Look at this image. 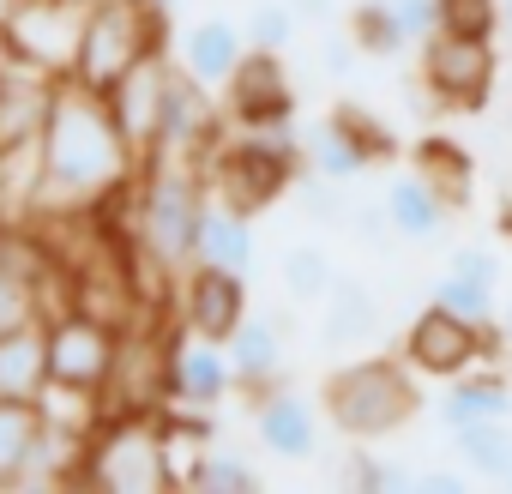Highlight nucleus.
Returning a JSON list of instances; mask_svg holds the SVG:
<instances>
[{
    "label": "nucleus",
    "instance_id": "34",
    "mask_svg": "<svg viewBox=\"0 0 512 494\" xmlns=\"http://www.w3.org/2000/svg\"><path fill=\"white\" fill-rule=\"evenodd\" d=\"M187 482H193V488H205V494H253V488H260V476H253V464H247V458L217 452V446H205V452L193 458Z\"/></svg>",
    "mask_w": 512,
    "mask_h": 494
},
{
    "label": "nucleus",
    "instance_id": "31",
    "mask_svg": "<svg viewBox=\"0 0 512 494\" xmlns=\"http://www.w3.org/2000/svg\"><path fill=\"white\" fill-rule=\"evenodd\" d=\"M332 284H338V272H332V254H326V247L296 241L290 254H284V290H290L296 302H326Z\"/></svg>",
    "mask_w": 512,
    "mask_h": 494
},
{
    "label": "nucleus",
    "instance_id": "16",
    "mask_svg": "<svg viewBox=\"0 0 512 494\" xmlns=\"http://www.w3.org/2000/svg\"><path fill=\"white\" fill-rule=\"evenodd\" d=\"M49 109H55V79L49 73L19 67V61L0 67V157L31 151L49 127Z\"/></svg>",
    "mask_w": 512,
    "mask_h": 494
},
{
    "label": "nucleus",
    "instance_id": "27",
    "mask_svg": "<svg viewBox=\"0 0 512 494\" xmlns=\"http://www.w3.org/2000/svg\"><path fill=\"white\" fill-rule=\"evenodd\" d=\"M380 199H386V211H392L398 241H434V235L446 229V217H452V211H446V199H440L416 169H410V175H398Z\"/></svg>",
    "mask_w": 512,
    "mask_h": 494
},
{
    "label": "nucleus",
    "instance_id": "50",
    "mask_svg": "<svg viewBox=\"0 0 512 494\" xmlns=\"http://www.w3.org/2000/svg\"><path fill=\"white\" fill-rule=\"evenodd\" d=\"M79 7H85V13H91V7H97V0H79Z\"/></svg>",
    "mask_w": 512,
    "mask_h": 494
},
{
    "label": "nucleus",
    "instance_id": "12",
    "mask_svg": "<svg viewBox=\"0 0 512 494\" xmlns=\"http://www.w3.org/2000/svg\"><path fill=\"white\" fill-rule=\"evenodd\" d=\"M169 73H175V61H169V49H157V55H145L139 67H127V73H121V79L103 91V97H109V115H115V127H121V133H127V145L139 151V163L163 151Z\"/></svg>",
    "mask_w": 512,
    "mask_h": 494
},
{
    "label": "nucleus",
    "instance_id": "20",
    "mask_svg": "<svg viewBox=\"0 0 512 494\" xmlns=\"http://www.w3.org/2000/svg\"><path fill=\"white\" fill-rule=\"evenodd\" d=\"M253 434L260 446L284 464H302L314 458V440H320V422H314V404L302 392H260V410H253Z\"/></svg>",
    "mask_w": 512,
    "mask_h": 494
},
{
    "label": "nucleus",
    "instance_id": "49",
    "mask_svg": "<svg viewBox=\"0 0 512 494\" xmlns=\"http://www.w3.org/2000/svg\"><path fill=\"white\" fill-rule=\"evenodd\" d=\"M157 7H169V13H175V7H181V0H157Z\"/></svg>",
    "mask_w": 512,
    "mask_h": 494
},
{
    "label": "nucleus",
    "instance_id": "26",
    "mask_svg": "<svg viewBox=\"0 0 512 494\" xmlns=\"http://www.w3.org/2000/svg\"><path fill=\"white\" fill-rule=\"evenodd\" d=\"M320 338H326L332 350H362L368 338H380V302H374V290H362V284L338 278V284H332V296H326Z\"/></svg>",
    "mask_w": 512,
    "mask_h": 494
},
{
    "label": "nucleus",
    "instance_id": "21",
    "mask_svg": "<svg viewBox=\"0 0 512 494\" xmlns=\"http://www.w3.org/2000/svg\"><path fill=\"white\" fill-rule=\"evenodd\" d=\"M229 362H235V386L241 392H272L284 374V320H241L229 332Z\"/></svg>",
    "mask_w": 512,
    "mask_h": 494
},
{
    "label": "nucleus",
    "instance_id": "6",
    "mask_svg": "<svg viewBox=\"0 0 512 494\" xmlns=\"http://www.w3.org/2000/svg\"><path fill=\"white\" fill-rule=\"evenodd\" d=\"M416 404H422V392H416L410 368L392 362V356L350 362V368H338L326 380V416L350 440H386V434H398L416 416Z\"/></svg>",
    "mask_w": 512,
    "mask_h": 494
},
{
    "label": "nucleus",
    "instance_id": "22",
    "mask_svg": "<svg viewBox=\"0 0 512 494\" xmlns=\"http://www.w3.org/2000/svg\"><path fill=\"white\" fill-rule=\"evenodd\" d=\"M193 266H223V272H241L253 266V217L223 205L217 193L205 199V217H199V247H193Z\"/></svg>",
    "mask_w": 512,
    "mask_h": 494
},
{
    "label": "nucleus",
    "instance_id": "24",
    "mask_svg": "<svg viewBox=\"0 0 512 494\" xmlns=\"http://www.w3.org/2000/svg\"><path fill=\"white\" fill-rule=\"evenodd\" d=\"M500 416H512V386H506V374L470 368V374L446 380V392H440V422H446L452 434L470 428V422H500Z\"/></svg>",
    "mask_w": 512,
    "mask_h": 494
},
{
    "label": "nucleus",
    "instance_id": "15",
    "mask_svg": "<svg viewBox=\"0 0 512 494\" xmlns=\"http://www.w3.org/2000/svg\"><path fill=\"white\" fill-rule=\"evenodd\" d=\"M247 320V278L223 266H187L181 272V326L199 338L229 344V332Z\"/></svg>",
    "mask_w": 512,
    "mask_h": 494
},
{
    "label": "nucleus",
    "instance_id": "38",
    "mask_svg": "<svg viewBox=\"0 0 512 494\" xmlns=\"http://www.w3.org/2000/svg\"><path fill=\"white\" fill-rule=\"evenodd\" d=\"M392 19H398L404 43H422L440 31V0H392Z\"/></svg>",
    "mask_w": 512,
    "mask_h": 494
},
{
    "label": "nucleus",
    "instance_id": "52",
    "mask_svg": "<svg viewBox=\"0 0 512 494\" xmlns=\"http://www.w3.org/2000/svg\"><path fill=\"white\" fill-rule=\"evenodd\" d=\"M506 488H512V476H506Z\"/></svg>",
    "mask_w": 512,
    "mask_h": 494
},
{
    "label": "nucleus",
    "instance_id": "30",
    "mask_svg": "<svg viewBox=\"0 0 512 494\" xmlns=\"http://www.w3.org/2000/svg\"><path fill=\"white\" fill-rule=\"evenodd\" d=\"M458 458H464L470 476L506 482V476H512V428H506V416H500V422H470V428H458Z\"/></svg>",
    "mask_w": 512,
    "mask_h": 494
},
{
    "label": "nucleus",
    "instance_id": "14",
    "mask_svg": "<svg viewBox=\"0 0 512 494\" xmlns=\"http://www.w3.org/2000/svg\"><path fill=\"white\" fill-rule=\"evenodd\" d=\"M229 115L217 109V91L199 85L181 61L169 73V109H163V151H187V157H211L223 145Z\"/></svg>",
    "mask_w": 512,
    "mask_h": 494
},
{
    "label": "nucleus",
    "instance_id": "39",
    "mask_svg": "<svg viewBox=\"0 0 512 494\" xmlns=\"http://www.w3.org/2000/svg\"><path fill=\"white\" fill-rule=\"evenodd\" d=\"M356 61H362V49H356L350 31H332V37L320 43V73H326V79H350Z\"/></svg>",
    "mask_w": 512,
    "mask_h": 494
},
{
    "label": "nucleus",
    "instance_id": "47",
    "mask_svg": "<svg viewBox=\"0 0 512 494\" xmlns=\"http://www.w3.org/2000/svg\"><path fill=\"white\" fill-rule=\"evenodd\" d=\"M19 7H25V0H0V31L13 25V13H19Z\"/></svg>",
    "mask_w": 512,
    "mask_h": 494
},
{
    "label": "nucleus",
    "instance_id": "48",
    "mask_svg": "<svg viewBox=\"0 0 512 494\" xmlns=\"http://www.w3.org/2000/svg\"><path fill=\"white\" fill-rule=\"evenodd\" d=\"M500 25H506V37H512V0H500Z\"/></svg>",
    "mask_w": 512,
    "mask_h": 494
},
{
    "label": "nucleus",
    "instance_id": "23",
    "mask_svg": "<svg viewBox=\"0 0 512 494\" xmlns=\"http://www.w3.org/2000/svg\"><path fill=\"white\" fill-rule=\"evenodd\" d=\"M241 55H247V25H229V19H199L181 37V67L211 91H223V79L235 73Z\"/></svg>",
    "mask_w": 512,
    "mask_h": 494
},
{
    "label": "nucleus",
    "instance_id": "46",
    "mask_svg": "<svg viewBox=\"0 0 512 494\" xmlns=\"http://www.w3.org/2000/svg\"><path fill=\"white\" fill-rule=\"evenodd\" d=\"M494 229H500V235L512 241V199H500V211H494Z\"/></svg>",
    "mask_w": 512,
    "mask_h": 494
},
{
    "label": "nucleus",
    "instance_id": "44",
    "mask_svg": "<svg viewBox=\"0 0 512 494\" xmlns=\"http://www.w3.org/2000/svg\"><path fill=\"white\" fill-rule=\"evenodd\" d=\"M296 7V19H314V25H326L332 13H338V0H290Z\"/></svg>",
    "mask_w": 512,
    "mask_h": 494
},
{
    "label": "nucleus",
    "instance_id": "3",
    "mask_svg": "<svg viewBox=\"0 0 512 494\" xmlns=\"http://www.w3.org/2000/svg\"><path fill=\"white\" fill-rule=\"evenodd\" d=\"M308 169V145L296 139V121L278 127H241V139H223L205 157V181L223 205L260 217L272 199H284L296 187V175Z\"/></svg>",
    "mask_w": 512,
    "mask_h": 494
},
{
    "label": "nucleus",
    "instance_id": "40",
    "mask_svg": "<svg viewBox=\"0 0 512 494\" xmlns=\"http://www.w3.org/2000/svg\"><path fill=\"white\" fill-rule=\"evenodd\" d=\"M350 223H356V235H362V241H374V247L398 241V229H392V211H386V199H368V205H362V211H356Z\"/></svg>",
    "mask_w": 512,
    "mask_h": 494
},
{
    "label": "nucleus",
    "instance_id": "19",
    "mask_svg": "<svg viewBox=\"0 0 512 494\" xmlns=\"http://www.w3.org/2000/svg\"><path fill=\"white\" fill-rule=\"evenodd\" d=\"M49 392V320L0 332V404H43Z\"/></svg>",
    "mask_w": 512,
    "mask_h": 494
},
{
    "label": "nucleus",
    "instance_id": "35",
    "mask_svg": "<svg viewBox=\"0 0 512 494\" xmlns=\"http://www.w3.org/2000/svg\"><path fill=\"white\" fill-rule=\"evenodd\" d=\"M290 37H296V7H290V0H260V7L247 13V49H272V55H284Z\"/></svg>",
    "mask_w": 512,
    "mask_h": 494
},
{
    "label": "nucleus",
    "instance_id": "45",
    "mask_svg": "<svg viewBox=\"0 0 512 494\" xmlns=\"http://www.w3.org/2000/svg\"><path fill=\"white\" fill-rule=\"evenodd\" d=\"M500 344L512 350V290H506V302H500Z\"/></svg>",
    "mask_w": 512,
    "mask_h": 494
},
{
    "label": "nucleus",
    "instance_id": "43",
    "mask_svg": "<svg viewBox=\"0 0 512 494\" xmlns=\"http://www.w3.org/2000/svg\"><path fill=\"white\" fill-rule=\"evenodd\" d=\"M314 181H320V175H314ZM326 187H332V181H320V187H308V211H314V217H320V223H338V217H344V211H338V199H332V193H326Z\"/></svg>",
    "mask_w": 512,
    "mask_h": 494
},
{
    "label": "nucleus",
    "instance_id": "5",
    "mask_svg": "<svg viewBox=\"0 0 512 494\" xmlns=\"http://www.w3.org/2000/svg\"><path fill=\"white\" fill-rule=\"evenodd\" d=\"M169 7L157 0H97L85 13V37H79V61L73 79L91 91H109L127 67H139L145 55L169 49Z\"/></svg>",
    "mask_w": 512,
    "mask_h": 494
},
{
    "label": "nucleus",
    "instance_id": "33",
    "mask_svg": "<svg viewBox=\"0 0 512 494\" xmlns=\"http://www.w3.org/2000/svg\"><path fill=\"white\" fill-rule=\"evenodd\" d=\"M344 31L356 37L362 55H404L410 49L404 31H398V19H392V0H356V13H350Z\"/></svg>",
    "mask_w": 512,
    "mask_h": 494
},
{
    "label": "nucleus",
    "instance_id": "8",
    "mask_svg": "<svg viewBox=\"0 0 512 494\" xmlns=\"http://www.w3.org/2000/svg\"><path fill=\"white\" fill-rule=\"evenodd\" d=\"M416 73L428 85V97L452 115H476L494 91V43H476V37H452V31H434L416 43Z\"/></svg>",
    "mask_w": 512,
    "mask_h": 494
},
{
    "label": "nucleus",
    "instance_id": "11",
    "mask_svg": "<svg viewBox=\"0 0 512 494\" xmlns=\"http://www.w3.org/2000/svg\"><path fill=\"white\" fill-rule=\"evenodd\" d=\"M115 350H121V332L109 320L79 314V308H55L49 314V386L97 398L109 386Z\"/></svg>",
    "mask_w": 512,
    "mask_h": 494
},
{
    "label": "nucleus",
    "instance_id": "17",
    "mask_svg": "<svg viewBox=\"0 0 512 494\" xmlns=\"http://www.w3.org/2000/svg\"><path fill=\"white\" fill-rule=\"evenodd\" d=\"M229 392H235L229 344L181 326V338H175V410H217Z\"/></svg>",
    "mask_w": 512,
    "mask_h": 494
},
{
    "label": "nucleus",
    "instance_id": "2",
    "mask_svg": "<svg viewBox=\"0 0 512 494\" xmlns=\"http://www.w3.org/2000/svg\"><path fill=\"white\" fill-rule=\"evenodd\" d=\"M205 199H211L205 157H187V151L145 157V169L133 181V254L157 278H181L193 266Z\"/></svg>",
    "mask_w": 512,
    "mask_h": 494
},
{
    "label": "nucleus",
    "instance_id": "13",
    "mask_svg": "<svg viewBox=\"0 0 512 494\" xmlns=\"http://www.w3.org/2000/svg\"><path fill=\"white\" fill-rule=\"evenodd\" d=\"M223 115H229V127L296 121V91H290V73L272 49H247L235 61V73L223 79Z\"/></svg>",
    "mask_w": 512,
    "mask_h": 494
},
{
    "label": "nucleus",
    "instance_id": "28",
    "mask_svg": "<svg viewBox=\"0 0 512 494\" xmlns=\"http://www.w3.org/2000/svg\"><path fill=\"white\" fill-rule=\"evenodd\" d=\"M416 175L446 199V211H464L470 205V187H476V163L458 139H422L416 145Z\"/></svg>",
    "mask_w": 512,
    "mask_h": 494
},
{
    "label": "nucleus",
    "instance_id": "32",
    "mask_svg": "<svg viewBox=\"0 0 512 494\" xmlns=\"http://www.w3.org/2000/svg\"><path fill=\"white\" fill-rule=\"evenodd\" d=\"M428 302L452 308V314H458V320H470V326H494V332H500V302H494V284H482V278L446 272V278L434 284V296H428Z\"/></svg>",
    "mask_w": 512,
    "mask_h": 494
},
{
    "label": "nucleus",
    "instance_id": "7",
    "mask_svg": "<svg viewBox=\"0 0 512 494\" xmlns=\"http://www.w3.org/2000/svg\"><path fill=\"white\" fill-rule=\"evenodd\" d=\"M163 410H175V338L127 326L109 386L97 392V416H163Z\"/></svg>",
    "mask_w": 512,
    "mask_h": 494
},
{
    "label": "nucleus",
    "instance_id": "42",
    "mask_svg": "<svg viewBox=\"0 0 512 494\" xmlns=\"http://www.w3.org/2000/svg\"><path fill=\"white\" fill-rule=\"evenodd\" d=\"M416 494H464V476H452V470H422V476H416Z\"/></svg>",
    "mask_w": 512,
    "mask_h": 494
},
{
    "label": "nucleus",
    "instance_id": "1",
    "mask_svg": "<svg viewBox=\"0 0 512 494\" xmlns=\"http://www.w3.org/2000/svg\"><path fill=\"white\" fill-rule=\"evenodd\" d=\"M139 151L109 115V97L79 85L73 73L55 79V109L37 139V211L43 217H91L133 193Z\"/></svg>",
    "mask_w": 512,
    "mask_h": 494
},
{
    "label": "nucleus",
    "instance_id": "29",
    "mask_svg": "<svg viewBox=\"0 0 512 494\" xmlns=\"http://www.w3.org/2000/svg\"><path fill=\"white\" fill-rule=\"evenodd\" d=\"M302 145H308V169L320 175V181H356L362 169H368V151L350 139V127L338 121V115H326L314 133H302Z\"/></svg>",
    "mask_w": 512,
    "mask_h": 494
},
{
    "label": "nucleus",
    "instance_id": "36",
    "mask_svg": "<svg viewBox=\"0 0 512 494\" xmlns=\"http://www.w3.org/2000/svg\"><path fill=\"white\" fill-rule=\"evenodd\" d=\"M440 31L494 43V31H500V0H440Z\"/></svg>",
    "mask_w": 512,
    "mask_h": 494
},
{
    "label": "nucleus",
    "instance_id": "18",
    "mask_svg": "<svg viewBox=\"0 0 512 494\" xmlns=\"http://www.w3.org/2000/svg\"><path fill=\"white\" fill-rule=\"evenodd\" d=\"M43 314V266L25 223H0V332Z\"/></svg>",
    "mask_w": 512,
    "mask_h": 494
},
{
    "label": "nucleus",
    "instance_id": "51",
    "mask_svg": "<svg viewBox=\"0 0 512 494\" xmlns=\"http://www.w3.org/2000/svg\"><path fill=\"white\" fill-rule=\"evenodd\" d=\"M0 67H7V55H0Z\"/></svg>",
    "mask_w": 512,
    "mask_h": 494
},
{
    "label": "nucleus",
    "instance_id": "37",
    "mask_svg": "<svg viewBox=\"0 0 512 494\" xmlns=\"http://www.w3.org/2000/svg\"><path fill=\"white\" fill-rule=\"evenodd\" d=\"M332 115H338V121L350 127V139H356V145L368 151V163H380V157H392V151H398V139H392V127H386V121H380L374 109H362V103H338Z\"/></svg>",
    "mask_w": 512,
    "mask_h": 494
},
{
    "label": "nucleus",
    "instance_id": "41",
    "mask_svg": "<svg viewBox=\"0 0 512 494\" xmlns=\"http://www.w3.org/2000/svg\"><path fill=\"white\" fill-rule=\"evenodd\" d=\"M446 272H464V278H482V284H500V260L488 254V247H458Z\"/></svg>",
    "mask_w": 512,
    "mask_h": 494
},
{
    "label": "nucleus",
    "instance_id": "25",
    "mask_svg": "<svg viewBox=\"0 0 512 494\" xmlns=\"http://www.w3.org/2000/svg\"><path fill=\"white\" fill-rule=\"evenodd\" d=\"M43 434H49V416H43V404H0V488L37 482Z\"/></svg>",
    "mask_w": 512,
    "mask_h": 494
},
{
    "label": "nucleus",
    "instance_id": "10",
    "mask_svg": "<svg viewBox=\"0 0 512 494\" xmlns=\"http://www.w3.org/2000/svg\"><path fill=\"white\" fill-rule=\"evenodd\" d=\"M488 356H500V332L494 326H470V320H458L440 302H428L410 320V332H404V362L416 374H434V380H458V374L482 368Z\"/></svg>",
    "mask_w": 512,
    "mask_h": 494
},
{
    "label": "nucleus",
    "instance_id": "4",
    "mask_svg": "<svg viewBox=\"0 0 512 494\" xmlns=\"http://www.w3.org/2000/svg\"><path fill=\"white\" fill-rule=\"evenodd\" d=\"M79 482L103 488V494H163V488H175L181 470L169 464L163 416H97L91 434H85Z\"/></svg>",
    "mask_w": 512,
    "mask_h": 494
},
{
    "label": "nucleus",
    "instance_id": "9",
    "mask_svg": "<svg viewBox=\"0 0 512 494\" xmlns=\"http://www.w3.org/2000/svg\"><path fill=\"white\" fill-rule=\"evenodd\" d=\"M79 37H85L79 0H25L13 13V25L0 31V55L19 67H37L49 79H67L79 61Z\"/></svg>",
    "mask_w": 512,
    "mask_h": 494
}]
</instances>
